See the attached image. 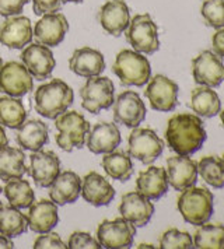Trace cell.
<instances>
[{"label": "cell", "mask_w": 224, "mask_h": 249, "mask_svg": "<svg viewBox=\"0 0 224 249\" xmlns=\"http://www.w3.org/2000/svg\"><path fill=\"white\" fill-rule=\"evenodd\" d=\"M178 84L164 74L149 80L145 94L151 108L158 112H171L178 105Z\"/></svg>", "instance_id": "10"}, {"label": "cell", "mask_w": 224, "mask_h": 249, "mask_svg": "<svg viewBox=\"0 0 224 249\" xmlns=\"http://www.w3.org/2000/svg\"><path fill=\"white\" fill-rule=\"evenodd\" d=\"M27 223L28 228L37 234H45L52 231L59 223L57 204L52 200L42 199L37 203H33L28 207Z\"/></svg>", "instance_id": "24"}, {"label": "cell", "mask_w": 224, "mask_h": 249, "mask_svg": "<svg viewBox=\"0 0 224 249\" xmlns=\"http://www.w3.org/2000/svg\"><path fill=\"white\" fill-rule=\"evenodd\" d=\"M193 248L224 249L223 224H202L193 234Z\"/></svg>", "instance_id": "34"}, {"label": "cell", "mask_w": 224, "mask_h": 249, "mask_svg": "<svg viewBox=\"0 0 224 249\" xmlns=\"http://www.w3.org/2000/svg\"><path fill=\"white\" fill-rule=\"evenodd\" d=\"M167 178L169 186L182 192L198 181V162L188 156H177L167 160Z\"/></svg>", "instance_id": "20"}, {"label": "cell", "mask_w": 224, "mask_h": 249, "mask_svg": "<svg viewBox=\"0 0 224 249\" xmlns=\"http://www.w3.org/2000/svg\"><path fill=\"white\" fill-rule=\"evenodd\" d=\"M206 129L201 116L192 113H177L167 124L166 140L172 151L179 156H190L203 146Z\"/></svg>", "instance_id": "1"}, {"label": "cell", "mask_w": 224, "mask_h": 249, "mask_svg": "<svg viewBox=\"0 0 224 249\" xmlns=\"http://www.w3.org/2000/svg\"><path fill=\"white\" fill-rule=\"evenodd\" d=\"M70 70L80 77H94L100 76L105 70V59L100 51L89 46L76 49L69 60Z\"/></svg>", "instance_id": "22"}, {"label": "cell", "mask_w": 224, "mask_h": 249, "mask_svg": "<svg viewBox=\"0 0 224 249\" xmlns=\"http://www.w3.org/2000/svg\"><path fill=\"white\" fill-rule=\"evenodd\" d=\"M161 249H189L193 248V238L187 231L169 228L160 237Z\"/></svg>", "instance_id": "37"}, {"label": "cell", "mask_w": 224, "mask_h": 249, "mask_svg": "<svg viewBox=\"0 0 224 249\" xmlns=\"http://www.w3.org/2000/svg\"><path fill=\"white\" fill-rule=\"evenodd\" d=\"M126 41L136 52L153 55L160 49L158 27L150 14H136L126 28Z\"/></svg>", "instance_id": "6"}, {"label": "cell", "mask_w": 224, "mask_h": 249, "mask_svg": "<svg viewBox=\"0 0 224 249\" xmlns=\"http://www.w3.org/2000/svg\"><path fill=\"white\" fill-rule=\"evenodd\" d=\"M190 108L201 118H213L222 111V101L212 87L199 86L190 94Z\"/></svg>", "instance_id": "28"}, {"label": "cell", "mask_w": 224, "mask_h": 249, "mask_svg": "<svg viewBox=\"0 0 224 249\" xmlns=\"http://www.w3.org/2000/svg\"><path fill=\"white\" fill-rule=\"evenodd\" d=\"M27 119V111L17 97H1L0 98V124L10 127V129H19Z\"/></svg>", "instance_id": "32"}, {"label": "cell", "mask_w": 224, "mask_h": 249, "mask_svg": "<svg viewBox=\"0 0 224 249\" xmlns=\"http://www.w3.org/2000/svg\"><path fill=\"white\" fill-rule=\"evenodd\" d=\"M222 160H223V162H224V156H223V157H222Z\"/></svg>", "instance_id": "50"}, {"label": "cell", "mask_w": 224, "mask_h": 249, "mask_svg": "<svg viewBox=\"0 0 224 249\" xmlns=\"http://www.w3.org/2000/svg\"><path fill=\"white\" fill-rule=\"evenodd\" d=\"M81 195V178L73 171L60 172L49 186V197L57 206L75 203Z\"/></svg>", "instance_id": "25"}, {"label": "cell", "mask_w": 224, "mask_h": 249, "mask_svg": "<svg viewBox=\"0 0 224 249\" xmlns=\"http://www.w3.org/2000/svg\"><path fill=\"white\" fill-rule=\"evenodd\" d=\"M63 0H33V10L35 14L56 13L62 9Z\"/></svg>", "instance_id": "41"}, {"label": "cell", "mask_w": 224, "mask_h": 249, "mask_svg": "<svg viewBox=\"0 0 224 249\" xmlns=\"http://www.w3.org/2000/svg\"><path fill=\"white\" fill-rule=\"evenodd\" d=\"M220 119H222V124L224 126V109L223 111H220Z\"/></svg>", "instance_id": "47"}, {"label": "cell", "mask_w": 224, "mask_h": 249, "mask_svg": "<svg viewBox=\"0 0 224 249\" xmlns=\"http://www.w3.org/2000/svg\"><path fill=\"white\" fill-rule=\"evenodd\" d=\"M14 248V244L10 238L6 237V235H0V249H11Z\"/></svg>", "instance_id": "43"}, {"label": "cell", "mask_w": 224, "mask_h": 249, "mask_svg": "<svg viewBox=\"0 0 224 249\" xmlns=\"http://www.w3.org/2000/svg\"><path fill=\"white\" fill-rule=\"evenodd\" d=\"M112 70L123 86L142 87L151 79V68L147 57L131 49H123L116 55Z\"/></svg>", "instance_id": "4"}, {"label": "cell", "mask_w": 224, "mask_h": 249, "mask_svg": "<svg viewBox=\"0 0 224 249\" xmlns=\"http://www.w3.org/2000/svg\"><path fill=\"white\" fill-rule=\"evenodd\" d=\"M3 191L9 203L17 209H28L35 200V195L30 182L21 178H14L6 182Z\"/></svg>", "instance_id": "33"}, {"label": "cell", "mask_w": 224, "mask_h": 249, "mask_svg": "<svg viewBox=\"0 0 224 249\" xmlns=\"http://www.w3.org/2000/svg\"><path fill=\"white\" fill-rule=\"evenodd\" d=\"M75 94L63 80L54 79L35 91V111L48 119H56L73 104Z\"/></svg>", "instance_id": "2"}, {"label": "cell", "mask_w": 224, "mask_h": 249, "mask_svg": "<svg viewBox=\"0 0 224 249\" xmlns=\"http://www.w3.org/2000/svg\"><path fill=\"white\" fill-rule=\"evenodd\" d=\"M134 235L136 227L123 217L115 220H104L97 228V239L101 248H131L133 245Z\"/></svg>", "instance_id": "9"}, {"label": "cell", "mask_w": 224, "mask_h": 249, "mask_svg": "<svg viewBox=\"0 0 224 249\" xmlns=\"http://www.w3.org/2000/svg\"><path fill=\"white\" fill-rule=\"evenodd\" d=\"M98 20L105 33L119 36L131 23L129 7L125 0H107L98 12Z\"/></svg>", "instance_id": "18"}, {"label": "cell", "mask_w": 224, "mask_h": 249, "mask_svg": "<svg viewBox=\"0 0 224 249\" xmlns=\"http://www.w3.org/2000/svg\"><path fill=\"white\" fill-rule=\"evenodd\" d=\"M28 1L30 0H0V16L3 17L19 16Z\"/></svg>", "instance_id": "40"}, {"label": "cell", "mask_w": 224, "mask_h": 249, "mask_svg": "<svg viewBox=\"0 0 224 249\" xmlns=\"http://www.w3.org/2000/svg\"><path fill=\"white\" fill-rule=\"evenodd\" d=\"M119 213L134 227H145L154 214V204L137 191L125 193L119 204Z\"/></svg>", "instance_id": "17"}, {"label": "cell", "mask_w": 224, "mask_h": 249, "mask_svg": "<svg viewBox=\"0 0 224 249\" xmlns=\"http://www.w3.org/2000/svg\"><path fill=\"white\" fill-rule=\"evenodd\" d=\"M38 188H49L60 174V160L54 151H34L27 171Z\"/></svg>", "instance_id": "15"}, {"label": "cell", "mask_w": 224, "mask_h": 249, "mask_svg": "<svg viewBox=\"0 0 224 249\" xmlns=\"http://www.w3.org/2000/svg\"><path fill=\"white\" fill-rule=\"evenodd\" d=\"M81 196L87 203L100 207L111 203L115 197V189L108 179L93 171L81 181Z\"/></svg>", "instance_id": "23"}, {"label": "cell", "mask_w": 224, "mask_h": 249, "mask_svg": "<svg viewBox=\"0 0 224 249\" xmlns=\"http://www.w3.org/2000/svg\"><path fill=\"white\" fill-rule=\"evenodd\" d=\"M167 171L163 167H149L147 170L142 171L136 179L137 192L145 195L150 200H157L163 197L168 192Z\"/></svg>", "instance_id": "26"}, {"label": "cell", "mask_w": 224, "mask_h": 249, "mask_svg": "<svg viewBox=\"0 0 224 249\" xmlns=\"http://www.w3.org/2000/svg\"><path fill=\"white\" fill-rule=\"evenodd\" d=\"M81 107L90 113H100L108 109L115 101V87L111 79L94 76L89 77L80 90Z\"/></svg>", "instance_id": "7"}, {"label": "cell", "mask_w": 224, "mask_h": 249, "mask_svg": "<svg viewBox=\"0 0 224 249\" xmlns=\"http://www.w3.org/2000/svg\"><path fill=\"white\" fill-rule=\"evenodd\" d=\"M213 52L224 59V27L219 28L212 36Z\"/></svg>", "instance_id": "42"}, {"label": "cell", "mask_w": 224, "mask_h": 249, "mask_svg": "<svg viewBox=\"0 0 224 249\" xmlns=\"http://www.w3.org/2000/svg\"><path fill=\"white\" fill-rule=\"evenodd\" d=\"M48 135H49L48 124L38 119H30V121H25L17 129L16 142L24 150L38 151L48 143L49 140Z\"/></svg>", "instance_id": "27"}, {"label": "cell", "mask_w": 224, "mask_h": 249, "mask_svg": "<svg viewBox=\"0 0 224 249\" xmlns=\"http://www.w3.org/2000/svg\"><path fill=\"white\" fill-rule=\"evenodd\" d=\"M113 119L126 127H137L145 121L146 105L134 91H123L113 101Z\"/></svg>", "instance_id": "12"}, {"label": "cell", "mask_w": 224, "mask_h": 249, "mask_svg": "<svg viewBox=\"0 0 224 249\" xmlns=\"http://www.w3.org/2000/svg\"><path fill=\"white\" fill-rule=\"evenodd\" d=\"M25 167V154L20 148L6 147L0 150V179L4 182L22 178V175L27 172Z\"/></svg>", "instance_id": "29"}, {"label": "cell", "mask_w": 224, "mask_h": 249, "mask_svg": "<svg viewBox=\"0 0 224 249\" xmlns=\"http://www.w3.org/2000/svg\"><path fill=\"white\" fill-rule=\"evenodd\" d=\"M137 248H154L153 245H150V244H140Z\"/></svg>", "instance_id": "45"}, {"label": "cell", "mask_w": 224, "mask_h": 249, "mask_svg": "<svg viewBox=\"0 0 224 249\" xmlns=\"http://www.w3.org/2000/svg\"><path fill=\"white\" fill-rule=\"evenodd\" d=\"M34 36L30 18L24 16L7 17L0 28V44L10 49H22L31 42Z\"/></svg>", "instance_id": "19"}, {"label": "cell", "mask_w": 224, "mask_h": 249, "mask_svg": "<svg viewBox=\"0 0 224 249\" xmlns=\"http://www.w3.org/2000/svg\"><path fill=\"white\" fill-rule=\"evenodd\" d=\"M55 126L57 129L56 144L63 151L70 153L75 148L84 147L86 137L89 135L91 126L81 113L66 111L56 118Z\"/></svg>", "instance_id": "5"}, {"label": "cell", "mask_w": 224, "mask_h": 249, "mask_svg": "<svg viewBox=\"0 0 224 249\" xmlns=\"http://www.w3.org/2000/svg\"><path fill=\"white\" fill-rule=\"evenodd\" d=\"M102 168L105 174L116 181L126 182L133 174V162L131 156L125 151H111L102 159Z\"/></svg>", "instance_id": "30"}, {"label": "cell", "mask_w": 224, "mask_h": 249, "mask_svg": "<svg viewBox=\"0 0 224 249\" xmlns=\"http://www.w3.org/2000/svg\"><path fill=\"white\" fill-rule=\"evenodd\" d=\"M67 248L70 249H98L101 248L100 242L97 238H94L89 232H83V231H76L73 232L69 242H67Z\"/></svg>", "instance_id": "38"}, {"label": "cell", "mask_w": 224, "mask_h": 249, "mask_svg": "<svg viewBox=\"0 0 224 249\" xmlns=\"http://www.w3.org/2000/svg\"><path fill=\"white\" fill-rule=\"evenodd\" d=\"M1 191H3V189H1V186H0V195H1ZM0 206H1V202H0Z\"/></svg>", "instance_id": "49"}, {"label": "cell", "mask_w": 224, "mask_h": 249, "mask_svg": "<svg viewBox=\"0 0 224 249\" xmlns=\"http://www.w3.org/2000/svg\"><path fill=\"white\" fill-rule=\"evenodd\" d=\"M21 60L34 79L39 81L49 79L56 65L51 48L39 42H30L25 46L21 53Z\"/></svg>", "instance_id": "13"}, {"label": "cell", "mask_w": 224, "mask_h": 249, "mask_svg": "<svg viewBox=\"0 0 224 249\" xmlns=\"http://www.w3.org/2000/svg\"><path fill=\"white\" fill-rule=\"evenodd\" d=\"M9 144V137L6 135V132H4V129H3V126L0 124V150L3 147H6Z\"/></svg>", "instance_id": "44"}, {"label": "cell", "mask_w": 224, "mask_h": 249, "mask_svg": "<svg viewBox=\"0 0 224 249\" xmlns=\"http://www.w3.org/2000/svg\"><path fill=\"white\" fill-rule=\"evenodd\" d=\"M177 207L187 223L199 227L207 223L213 215L214 196L206 188H196L193 185L179 195Z\"/></svg>", "instance_id": "3"}, {"label": "cell", "mask_w": 224, "mask_h": 249, "mask_svg": "<svg viewBox=\"0 0 224 249\" xmlns=\"http://www.w3.org/2000/svg\"><path fill=\"white\" fill-rule=\"evenodd\" d=\"M201 14L212 28H223L224 27V0H205L202 3Z\"/></svg>", "instance_id": "36"}, {"label": "cell", "mask_w": 224, "mask_h": 249, "mask_svg": "<svg viewBox=\"0 0 224 249\" xmlns=\"http://www.w3.org/2000/svg\"><path fill=\"white\" fill-rule=\"evenodd\" d=\"M35 249H65L67 248L66 244L60 239V237L55 232H45L35 239L34 242Z\"/></svg>", "instance_id": "39"}, {"label": "cell", "mask_w": 224, "mask_h": 249, "mask_svg": "<svg viewBox=\"0 0 224 249\" xmlns=\"http://www.w3.org/2000/svg\"><path fill=\"white\" fill-rule=\"evenodd\" d=\"M69 31V23L65 14L62 13H48L42 14L41 20L35 24L34 36L39 44L46 46H57L63 42Z\"/></svg>", "instance_id": "16"}, {"label": "cell", "mask_w": 224, "mask_h": 249, "mask_svg": "<svg viewBox=\"0 0 224 249\" xmlns=\"http://www.w3.org/2000/svg\"><path fill=\"white\" fill-rule=\"evenodd\" d=\"M129 156L143 164L154 162L164 151V142L154 130L147 127H134L128 139Z\"/></svg>", "instance_id": "8"}, {"label": "cell", "mask_w": 224, "mask_h": 249, "mask_svg": "<svg viewBox=\"0 0 224 249\" xmlns=\"http://www.w3.org/2000/svg\"><path fill=\"white\" fill-rule=\"evenodd\" d=\"M63 1H67V3H81L83 0H63Z\"/></svg>", "instance_id": "46"}, {"label": "cell", "mask_w": 224, "mask_h": 249, "mask_svg": "<svg viewBox=\"0 0 224 249\" xmlns=\"http://www.w3.org/2000/svg\"><path fill=\"white\" fill-rule=\"evenodd\" d=\"M198 175L216 189L224 188V162L220 157L206 156L198 162Z\"/></svg>", "instance_id": "35"}, {"label": "cell", "mask_w": 224, "mask_h": 249, "mask_svg": "<svg viewBox=\"0 0 224 249\" xmlns=\"http://www.w3.org/2000/svg\"><path fill=\"white\" fill-rule=\"evenodd\" d=\"M192 74L196 84L219 87L224 81V63L213 51H203L192 60Z\"/></svg>", "instance_id": "11"}, {"label": "cell", "mask_w": 224, "mask_h": 249, "mask_svg": "<svg viewBox=\"0 0 224 249\" xmlns=\"http://www.w3.org/2000/svg\"><path fill=\"white\" fill-rule=\"evenodd\" d=\"M33 90V76L19 62H7L0 70V91L6 95L20 98Z\"/></svg>", "instance_id": "14"}, {"label": "cell", "mask_w": 224, "mask_h": 249, "mask_svg": "<svg viewBox=\"0 0 224 249\" xmlns=\"http://www.w3.org/2000/svg\"><path fill=\"white\" fill-rule=\"evenodd\" d=\"M28 230L27 217L14 206H0V234L9 238L22 235Z\"/></svg>", "instance_id": "31"}, {"label": "cell", "mask_w": 224, "mask_h": 249, "mask_svg": "<svg viewBox=\"0 0 224 249\" xmlns=\"http://www.w3.org/2000/svg\"><path fill=\"white\" fill-rule=\"evenodd\" d=\"M1 66H3V60H1V57H0V70H1Z\"/></svg>", "instance_id": "48"}, {"label": "cell", "mask_w": 224, "mask_h": 249, "mask_svg": "<svg viewBox=\"0 0 224 249\" xmlns=\"http://www.w3.org/2000/svg\"><path fill=\"white\" fill-rule=\"evenodd\" d=\"M122 137L118 126L110 122H100L87 135V148L94 154H107L111 153L121 144Z\"/></svg>", "instance_id": "21"}]
</instances>
